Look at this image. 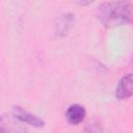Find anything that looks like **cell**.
Returning <instances> with one entry per match:
<instances>
[{"instance_id": "obj_1", "label": "cell", "mask_w": 133, "mask_h": 133, "mask_svg": "<svg viewBox=\"0 0 133 133\" xmlns=\"http://www.w3.org/2000/svg\"><path fill=\"white\" fill-rule=\"evenodd\" d=\"M98 18L108 28L132 24L133 3L129 1L104 2L98 7Z\"/></svg>"}, {"instance_id": "obj_2", "label": "cell", "mask_w": 133, "mask_h": 133, "mask_svg": "<svg viewBox=\"0 0 133 133\" xmlns=\"http://www.w3.org/2000/svg\"><path fill=\"white\" fill-rule=\"evenodd\" d=\"M14 116L17 119H19L20 122L25 123V124L30 125V126H33V127L41 128V127L45 126V122L42 118H39L37 115L23 109L20 106H15L14 107Z\"/></svg>"}, {"instance_id": "obj_3", "label": "cell", "mask_w": 133, "mask_h": 133, "mask_svg": "<svg viewBox=\"0 0 133 133\" xmlns=\"http://www.w3.org/2000/svg\"><path fill=\"white\" fill-rule=\"evenodd\" d=\"M114 95L118 100H126L133 96V73L125 75L118 81Z\"/></svg>"}, {"instance_id": "obj_4", "label": "cell", "mask_w": 133, "mask_h": 133, "mask_svg": "<svg viewBox=\"0 0 133 133\" xmlns=\"http://www.w3.org/2000/svg\"><path fill=\"white\" fill-rule=\"evenodd\" d=\"M85 114H86L85 108L79 104H73V105L69 106V108L65 111L66 121L71 125H74V126L82 123L85 117Z\"/></svg>"}, {"instance_id": "obj_5", "label": "cell", "mask_w": 133, "mask_h": 133, "mask_svg": "<svg viewBox=\"0 0 133 133\" xmlns=\"http://www.w3.org/2000/svg\"><path fill=\"white\" fill-rule=\"evenodd\" d=\"M0 133H26V130L16 123L11 116L2 114L0 122Z\"/></svg>"}, {"instance_id": "obj_6", "label": "cell", "mask_w": 133, "mask_h": 133, "mask_svg": "<svg viewBox=\"0 0 133 133\" xmlns=\"http://www.w3.org/2000/svg\"><path fill=\"white\" fill-rule=\"evenodd\" d=\"M73 21H74V18L72 14H65L63 16H60L59 19H57V23L55 24L56 37H62L65 34H68V31L72 26Z\"/></svg>"}, {"instance_id": "obj_7", "label": "cell", "mask_w": 133, "mask_h": 133, "mask_svg": "<svg viewBox=\"0 0 133 133\" xmlns=\"http://www.w3.org/2000/svg\"><path fill=\"white\" fill-rule=\"evenodd\" d=\"M84 133H102L101 125L98 122H92L85 127Z\"/></svg>"}]
</instances>
